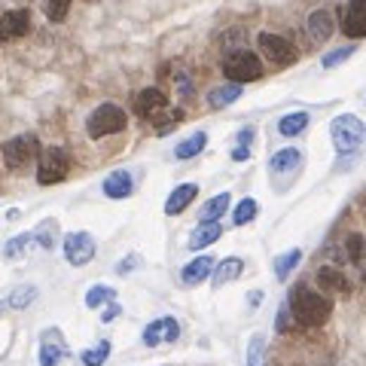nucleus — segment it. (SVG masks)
Returning a JSON list of instances; mask_svg holds the SVG:
<instances>
[{
	"instance_id": "79ce46f5",
	"label": "nucleus",
	"mask_w": 366,
	"mask_h": 366,
	"mask_svg": "<svg viewBox=\"0 0 366 366\" xmlns=\"http://www.w3.org/2000/svg\"><path fill=\"white\" fill-rule=\"evenodd\" d=\"M251 141H253V128H244V132H238V144L251 146Z\"/></svg>"
},
{
	"instance_id": "9d476101",
	"label": "nucleus",
	"mask_w": 366,
	"mask_h": 366,
	"mask_svg": "<svg viewBox=\"0 0 366 366\" xmlns=\"http://www.w3.org/2000/svg\"><path fill=\"white\" fill-rule=\"evenodd\" d=\"M64 357H68V345H64V336L58 327L43 329L40 333V366H58Z\"/></svg>"
},
{
	"instance_id": "cd10ccee",
	"label": "nucleus",
	"mask_w": 366,
	"mask_h": 366,
	"mask_svg": "<svg viewBox=\"0 0 366 366\" xmlns=\"http://www.w3.org/2000/svg\"><path fill=\"white\" fill-rule=\"evenodd\" d=\"M345 260L354 263V265H363L366 263V238L360 232H354V235L345 238Z\"/></svg>"
},
{
	"instance_id": "f257e3e1",
	"label": "nucleus",
	"mask_w": 366,
	"mask_h": 366,
	"mask_svg": "<svg viewBox=\"0 0 366 366\" xmlns=\"http://www.w3.org/2000/svg\"><path fill=\"white\" fill-rule=\"evenodd\" d=\"M290 311L299 324L305 327H324L333 315V299L324 296V290H311L308 284H296L290 290Z\"/></svg>"
},
{
	"instance_id": "4c0bfd02",
	"label": "nucleus",
	"mask_w": 366,
	"mask_h": 366,
	"mask_svg": "<svg viewBox=\"0 0 366 366\" xmlns=\"http://www.w3.org/2000/svg\"><path fill=\"white\" fill-rule=\"evenodd\" d=\"M144 265V256L141 253H132V256H125V260H119L116 263V274H132V272H137Z\"/></svg>"
},
{
	"instance_id": "ddd939ff",
	"label": "nucleus",
	"mask_w": 366,
	"mask_h": 366,
	"mask_svg": "<svg viewBox=\"0 0 366 366\" xmlns=\"http://www.w3.org/2000/svg\"><path fill=\"white\" fill-rule=\"evenodd\" d=\"M165 107H168V98H165L162 89H144V92H137V98H134V110H137V116H144V119L162 113Z\"/></svg>"
},
{
	"instance_id": "37998d69",
	"label": "nucleus",
	"mask_w": 366,
	"mask_h": 366,
	"mask_svg": "<svg viewBox=\"0 0 366 366\" xmlns=\"http://www.w3.org/2000/svg\"><path fill=\"white\" fill-rule=\"evenodd\" d=\"M0 311H4V302H0Z\"/></svg>"
},
{
	"instance_id": "2f4dec72",
	"label": "nucleus",
	"mask_w": 366,
	"mask_h": 366,
	"mask_svg": "<svg viewBox=\"0 0 366 366\" xmlns=\"http://www.w3.org/2000/svg\"><path fill=\"white\" fill-rule=\"evenodd\" d=\"M256 210H260V208H256L253 198H241V201H238V208L232 210V223L235 226H247L256 217Z\"/></svg>"
},
{
	"instance_id": "e433bc0d",
	"label": "nucleus",
	"mask_w": 366,
	"mask_h": 366,
	"mask_svg": "<svg viewBox=\"0 0 366 366\" xmlns=\"http://www.w3.org/2000/svg\"><path fill=\"white\" fill-rule=\"evenodd\" d=\"M183 119V110H171V113H165L162 119H156V134H168L174 132V125H177Z\"/></svg>"
},
{
	"instance_id": "412c9836",
	"label": "nucleus",
	"mask_w": 366,
	"mask_h": 366,
	"mask_svg": "<svg viewBox=\"0 0 366 366\" xmlns=\"http://www.w3.org/2000/svg\"><path fill=\"white\" fill-rule=\"evenodd\" d=\"M329 37H333V15L327 13V9H317V13L308 15V40L320 46L327 43Z\"/></svg>"
},
{
	"instance_id": "a211bd4d",
	"label": "nucleus",
	"mask_w": 366,
	"mask_h": 366,
	"mask_svg": "<svg viewBox=\"0 0 366 366\" xmlns=\"http://www.w3.org/2000/svg\"><path fill=\"white\" fill-rule=\"evenodd\" d=\"M317 287L324 293H348L351 284H348L342 269H336V265H320L317 269Z\"/></svg>"
},
{
	"instance_id": "7ed1b4c3",
	"label": "nucleus",
	"mask_w": 366,
	"mask_h": 366,
	"mask_svg": "<svg viewBox=\"0 0 366 366\" xmlns=\"http://www.w3.org/2000/svg\"><path fill=\"white\" fill-rule=\"evenodd\" d=\"M329 137H333V146H336V153H354L357 146L363 144V137H366V125L357 119L354 113H342V116H336L333 122H329Z\"/></svg>"
},
{
	"instance_id": "0eeeda50",
	"label": "nucleus",
	"mask_w": 366,
	"mask_h": 366,
	"mask_svg": "<svg viewBox=\"0 0 366 366\" xmlns=\"http://www.w3.org/2000/svg\"><path fill=\"white\" fill-rule=\"evenodd\" d=\"M256 46H260V52L269 58L272 64H293L299 58V52H296V46H293L287 37H281V34H269V31H263L260 37H256Z\"/></svg>"
},
{
	"instance_id": "393cba45",
	"label": "nucleus",
	"mask_w": 366,
	"mask_h": 366,
	"mask_svg": "<svg viewBox=\"0 0 366 366\" xmlns=\"http://www.w3.org/2000/svg\"><path fill=\"white\" fill-rule=\"evenodd\" d=\"M299 263H302V251H299V247H293V251L281 253L278 260H274V278H278V281H287L290 272L296 269Z\"/></svg>"
},
{
	"instance_id": "39448f33",
	"label": "nucleus",
	"mask_w": 366,
	"mask_h": 366,
	"mask_svg": "<svg viewBox=\"0 0 366 366\" xmlns=\"http://www.w3.org/2000/svg\"><path fill=\"white\" fill-rule=\"evenodd\" d=\"M0 156H4V165L9 171H22L40 156V144H37L34 134H18V137H9L4 144Z\"/></svg>"
},
{
	"instance_id": "7c9ffc66",
	"label": "nucleus",
	"mask_w": 366,
	"mask_h": 366,
	"mask_svg": "<svg viewBox=\"0 0 366 366\" xmlns=\"http://www.w3.org/2000/svg\"><path fill=\"white\" fill-rule=\"evenodd\" d=\"M113 299H116V290L107 287V284H95V287L86 293V305L89 308H101V305H107V302H113Z\"/></svg>"
},
{
	"instance_id": "dca6fc26",
	"label": "nucleus",
	"mask_w": 366,
	"mask_h": 366,
	"mask_svg": "<svg viewBox=\"0 0 366 366\" xmlns=\"http://www.w3.org/2000/svg\"><path fill=\"white\" fill-rule=\"evenodd\" d=\"M198 196V187L196 183H180V187H174V192L168 196V201H165V214L168 217H177L183 214L189 205H192V198Z\"/></svg>"
},
{
	"instance_id": "c85d7f7f",
	"label": "nucleus",
	"mask_w": 366,
	"mask_h": 366,
	"mask_svg": "<svg viewBox=\"0 0 366 366\" xmlns=\"http://www.w3.org/2000/svg\"><path fill=\"white\" fill-rule=\"evenodd\" d=\"M34 241L40 244L43 251H52L55 241H58V223H55V220H43V223L34 229Z\"/></svg>"
},
{
	"instance_id": "5701e85b",
	"label": "nucleus",
	"mask_w": 366,
	"mask_h": 366,
	"mask_svg": "<svg viewBox=\"0 0 366 366\" xmlns=\"http://www.w3.org/2000/svg\"><path fill=\"white\" fill-rule=\"evenodd\" d=\"M305 128H308V113L305 110H296V113H287V116L278 119V132L284 137H296V134L305 132Z\"/></svg>"
},
{
	"instance_id": "b1692460",
	"label": "nucleus",
	"mask_w": 366,
	"mask_h": 366,
	"mask_svg": "<svg viewBox=\"0 0 366 366\" xmlns=\"http://www.w3.org/2000/svg\"><path fill=\"white\" fill-rule=\"evenodd\" d=\"M205 146H208V134L205 132H192L187 141H180L177 146H174V156H177V159H192V156H198Z\"/></svg>"
},
{
	"instance_id": "6e6552de",
	"label": "nucleus",
	"mask_w": 366,
	"mask_h": 366,
	"mask_svg": "<svg viewBox=\"0 0 366 366\" xmlns=\"http://www.w3.org/2000/svg\"><path fill=\"white\" fill-rule=\"evenodd\" d=\"M61 247H64V256H68V263L70 265H86V263H92V256H95V238H92L89 232H68L64 235V241H61Z\"/></svg>"
},
{
	"instance_id": "c756f323",
	"label": "nucleus",
	"mask_w": 366,
	"mask_h": 366,
	"mask_svg": "<svg viewBox=\"0 0 366 366\" xmlns=\"http://www.w3.org/2000/svg\"><path fill=\"white\" fill-rule=\"evenodd\" d=\"M107 357H110V342L101 339L95 348H86V351L80 354V360H82V366H101V363H107Z\"/></svg>"
},
{
	"instance_id": "1a4fd4ad",
	"label": "nucleus",
	"mask_w": 366,
	"mask_h": 366,
	"mask_svg": "<svg viewBox=\"0 0 366 366\" xmlns=\"http://www.w3.org/2000/svg\"><path fill=\"white\" fill-rule=\"evenodd\" d=\"M141 339H144V345L146 348H156V345H162V342H177L180 339V324L174 317H156L153 324H146L144 327V333H141Z\"/></svg>"
},
{
	"instance_id": "ea45409f",
	"label": "nucleus",
	"mask_w": 366,
	"mask_h": 366,
	"mask_svg": "<svg viewBox=\"0 0 366 366\" xmlns=\"http://www.w3.org/2000/svg\"><path fill=\"white\" fill-rule=\"evenodd\" d=\"M119 311H122V308H119V302L113 299V302H110V305H107L104 311H101V320H104V324H113V320L119 317Z\"/></svg>"
},
{
	"instance_id": "4468645a",
	"label": "nucleus",
	"mask_w": 366,
	"mask_h": 366,
	"mask_svg": "<svg viewBox=\"0 0 366 366\" xmlns=\"http://www.w3.org/2000/svg\"><path fill=\"white\" fill-rule=\"evenodd\" d=\"M302 168V153L296 150V146H284V150H278L269 159V171L278 174V177H284V174H296Z\"/></svg>"
},
{
	"instance_id": "f704fd0d",
	"label": "nucleus",
	"mask_w": 366,
	"mask_h": 366,
	"mask_svg": "<svg viewBox=\"0 0 366 366\" xmlns=\"http://www.w3.org/2000/svg\"><path fill=\"white\" fill-rule=\"evenodd\" d=\"M34 296H37V287H34V284H25V287H15L13 290V296H9L6 305L9 308H27L34 302Z\"/></svg>"
},
{
	"instance_id": "a878e982",
	"label": "nucleus",
	"mask_w": 366,
	"mask_h": 366,
	"mask_svg": "<svg viewBox=\"0 0 366 366\" xmlns=\"http://www.w3.org/2000/svg\"><path fill=\"white\" fill-rule=\"evenodd\" d=\"M31 244H34V232H22V235L9 238V241L4 244V260H22Z\"/></svg>"
},
{
	"instance_id": "a19ab883",
	"label": "nucleus",
	"mask_w": 366,
	"mask_h": 366,
	"mask_svg": "<svg viewBox=\"0 0 366 366\" xmlns=\"http://www.w3.org/2000/svg\"><path fill=\"white\" fill-rule=\"evenodd\" d=\"M232 159H235V162H247V159H251V146L238 144L235 150H232Z\"/></svg>"
},
{
	"instance_id": "9b49d317",
	"label": "nucleus",
	"mask_w": 366,
	"mask_h": 366,
	"mask_svg": "<svg viewBox=\"0 0 366 366\" xmlns=\"http://www.w3.org/2000/svg\"><path fill=\"white\" fill-rule=\"evenodd\" d=\"M31 31V13L27 9H9L0 15V43H13Z\"/></svg>"
},
{
	"instance_id": "72a5a7b5",
	"label": "nucleus",
	"mask_w": 366,
	"mask_h": 366,
	"mask_svg": "<svg viewBox=\"0 0 366 366\" xmlns=\"http://www.w3.org/2000/svg\"><path fill=\"white\" fill-rule=\"evenodd\" d=\"M73 0H43V13L49 22H64L68 18V9H70Z\"/></svg>"
},
{
	"instance_id": "6ab92c4d",
	"label": "nucleus",
	"mask_w": 366,
	"mask_h": 366,
	"mask_svg": "<svg viewBox=\"0 0 366 366\" xmlns=\"http://www.w3.org/2000/svg\"><path fill=\"white\" fill-rule=\"evenodd\" d=\"M223 235V226L217 223V220H201V223L192 229V235H189V251H201V247H208V244H214L217 238Z\"/></svg>"
},
{
	"instance_id": "58836bf2",
	"label": "nucleus",
	"mask_w": 366,
	"mask_h": 366,
	"mask_svg": "<svg viewBox=\"0 0 366 366\" xmlns=\"http://www.w3.org/2000/svg\"><path fill=\"white\" fill-rule=\"evenodd\" d=\"M293 320H296V317H293V311H290V302H284V305L278 308V320H274V329H278V333H287Z\"/></svg>"
},
{
	"instance_id": "f03ea898",
	"label": "nucleus",
	"mask_w": 366,
	"mask_h": 366,
	"mask_svg": "<svg viewBox=\"0 0 366 366\" xmlns=\"http://www.w3.org/2000/svg\"><path fill=\"white\" fill-rule=\"evenodd\" d=\"M125 125H128V116H125V110L116 107V104H101V107L92 110L89 119H86V132H89L92 141H101V137H107V134L125 132Z\"/></svg>"
},
{
	"instance_id": "473e14b6",
	"label": "nucleus",
	"mask_w": 366,
	"mask_h": 366,
	"mask_svg": "<svg viewBox=\"0 0 366 366\" xmlns=\"http://www.w3.org/2000/svg\"><path fill=\"white\" fill-rule=\"evenodd\" d=\"M263 354H265V336L253 333L247 342V366H263Z\"/></svg>"
},
{
	"instance_id": "2eb2a0df",
	"label": "nucleus",
	"mask_w": 366,
	"mask_h": 366,
	"mask_svg": "<svg viewBox=\"0 0 366 366\" xmlns=\"http://www.w3.org/2000/svg\"><path fill=\"white\" fill-rule=\"evenodd\" d=\"M214 260L210 256H196L192 263H187L183 265V272H180V281L187 284V287H196V284H201V281H208L210 274H214Z\"/></svg>"
},
{
	"instance_id": "bb28decb",
	"label": "nucleus",
	"mask_w": 366,
	"mask_h": 366,
	"mask_svg": "<svg viewBox=\"0 0 366 366\" xmlns=\"http://www.w3.org/2000/svg\"><path fill=\"white\" fill-rule=\"evenodd\" d=\"M229 192H220V196H214L210 201H205L201 205V210H198V220H220L229 210Z\"/></svg>"
},
{
	"instance_id": "f3484780",
	"label": "nucleus",
	"mask_w": 366,
	"mask_h": 366,
	"mask_svg": "<svg viewBox=\"0 0 366 366\" xmlns=\"http://www.w3.org/2000/svg\"><path fill=\"white\" fill-rule=\"evenodd\" d=\"M101 189H104L107 198H128L134 189V180L128 171H110L104 177V183H101Z\"/></svg>"
},
{
	"instance_id": "423d86ee",
	"label": "nucleus",
	"mask_w": 366,
	"mask_h": 366,
	"mask_svg": "<svg viewBox=\"0 0 366 366\" xmlns=\"http://www.w3.org/2000/svg\"><path fill=\"white\" fill-rule=\"evenodd\" d=\"M70 171V156L64 146H46L40 153V165H37V180L43 187H52V183H61Z\"/></svg>"
},
{
	"instance_id": "4be33fe9",
	"label": "nucleus",
	"mask_w": 366,
	"mask_h": 366,
	"mask_svg": "<svg viewBox=\"0 0 366 366\" xmlns=\"http://www.w3.org/2000/svg\"><path fill=\"white\" fill-rule=\"evenodd\" d=\"M238 98H241V82H229V86H217V89L208 92V104L214 110L235 104Z\"/></svg>"
},
{
	"instance_id": "f8f14e48",
	"label": "nucleus",
	"mask_w": 366,
	"mask_h": 366,
	"mask_svg": "<svg viewBox=\"0 0 366 366\" xmlns=\"http://www.w3.org/2000/svg\"><path fill=\"white\" fill-rule=\"evenodd\" d=\"M342 31L348 37H366V0H348L345 4Z\"/></svg>"
},
{
	"instance_id": "20e7f679",
	"label": "nucleus",
	"mask_w": 366,
	"mask_h": 366,
	"mask_svg": "<svg viewBox=\"0 0 366 366\" xmlns=\"http://www.w3.org/2000/svg\"><path fill=\"white\" fill-rule=\"evenodd\" d=\"M223 73L232 82H241L244 86V82H253L263 77V61H260V55H253L251 49H235L223 58Z\"/></svg>"
},
{
	"instance_id": "aec40b11",
	"label": "nucleus",
	"mask_w": 366,
	"mask_h": 366,
	"mask_svg": "<svg viewBox=\"0 0 366 366\" xmlns=\"http://www.w3.org/2000/svg\"><path fill=\"white\" fill-rule=\"evenodd\" d=\"M241 272H244V260L241 256H226V260H220L214 265V274H210V284L220 290L223 284L229 281H235V278H241Z\"/></svg>"
},
{
	"instance_id": "c9c22d12",
	"label": "nucleus",
	"mask_w": 366,
	"mask_h": 366,
	"mask_svg": "<svg viewBox=\"0 0 366 366\" xmlns=\"http://www.w3.org/2000/svg\"><path fill=\"white\" fill-rule=\"evenodd\" d=\"M354 55V46H342V49H333V52H327L324 58H320V64L329 70V68H339V64H345L348 58Z\"/></svg>"
}]
</instances>
